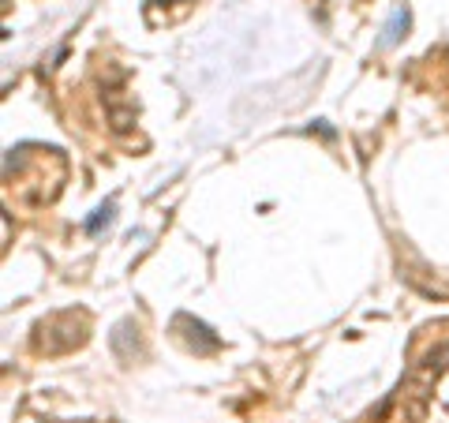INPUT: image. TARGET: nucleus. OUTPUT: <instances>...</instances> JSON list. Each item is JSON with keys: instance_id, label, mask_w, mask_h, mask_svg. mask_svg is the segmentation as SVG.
I'll list each match as a JSON object with an SVG mask.
<instances>
[{"instance_id": "nucleus-1", "label": "nucleus", "mask_w": 449, "mask_h": 423, "mask_svg": "<svg viewBox=\"0 0 449 423\" xmlns=\"http://www.w3.org/2000/svg\"><path fill=\"white\" fill-rule=\"evenodd\" d=\"M408 27V12L405 8H397L393 12V19H389V27H386V38H382V45H393V42H400V30Z\"/></svg>"}]
</instances>
